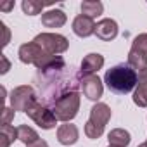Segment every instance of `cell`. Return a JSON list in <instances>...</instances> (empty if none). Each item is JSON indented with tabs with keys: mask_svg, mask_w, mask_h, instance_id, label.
Wrapping results in <instances>:
<instances>
[{
	"mask_svg": "<svg viewBox=\"0 0 147 147\" xmlns=\"http://www.w3.org/2000/svg\"><path fill=\"white\" fill-rule=\"evenodd\" d=\"M138 147H147V144H145V142H144V144H140V145H138Z\"/></svg>",
	"mask_w": 147,
	"mask_h": 147,
	"instance_id": "obj_27",
	"label": "cell"
},
{
	"mask_svg": "<svg viewBox=\"0 0 147 147\" xmlns=\"http://www.w3.org/2000/svg\"><path fill=\"white\" fill-rule=\"evenodd\" d=\"M133 102L138 107H147V69L138 73V83L133 92Z\"/></svg>",
	"mask_w": 147,
	"mask_h": 147,
	"instance_id": "obj_13",
	"label": "cell"
},
{
	"mask_svg": "<svg viewBox=\"0 0 147 147\" xmlns=\"http://www.w3.org/2000/svg\"><path fill=\"white\" fill-rule=\"evenodd\" d=\"M42 104L47 107H52L62 95L69 92H78V87L82 85L80 71H75L73 66H66L62 69H49V71H38L36 76Z\"/></svg>",
	"mask_w": 147,
	"mask_h": 147,
	"instance_id": "obj_1",
	"label": "cell"
},
{
	"mask_svg": "<svg viewBox=\"0 0 147 147\" xmlns=\"http://www.w3.org/2000/svg\"><path fill=\"white\" fill-rule=\"evenodd\" d=\"M111 107L104 102H97L92 106L90 109V118L85 125V135L92 140H97L102 137L104 130H106V125L109 123L111 119Z\"/></svg>",
	"mask_w": 147,
	"mask_h": 147,
	"instance_id": "obj_3",
	"label": "cell"
},
{
	"mask_svg": "<svg viewBox=\"0 0 147 147\" xmlns=\"http://www.w3.org/2000/svg\"><path fill=\"white\" fill-rule=\"evenodd\" d=\"M0 26H2V30H4V42H2V47H7V43H9V38H11L9 28L5 26V23H0Z\"/></svg>",
	"mask_w": 147,
	"mask_h": 147,
	"instance_id": "obj_24",
	"label": "cell"
},
{
	"mask_svg": "<svg viewBox=\"0 0 147 147\" xmlns=\"http://www.w3.org/2000/svg\"><path fill=\"white\" fill-rule=\"evenodd\" d=\"M80 9H82L83 16H87L90 19H95L97 16H100L104 12V4L99 2V0H83Z\"/></svg>",
	"mask_w": 147,
	"mask_h": 147,
	"instance_id": "obj_17",
	"label": "cell"
},
{
	"mask_svg": "<svg viewBox=\"0 0 147 147\" xmlns=\"http://www.w3.org/2000/svg\"><path fill=\"white\" fill-rule=\"evenodd\" d=\"M12 7H14V4H12V2H11V4H5V5H2V9H4V11H11Z\"/></svg>",
	"mask_w": 147,
	"mask_h": 147,
	"instance_id": "obj_26",
	"label": "cell"
},
{
	"mask_svg": "<svg viewBox=\"0 0 147 147\" xmlns=\"http://www.w3.org/2000/svg\"><path fill=\"white\" fill-rule=\"evenodd\" d=\"M66 21H67V18H66L64 11H61V9H50L42 14V24L45 28H61L66 24Z\"/></svg>",
	"mask_w": 147,
	"mask_h": 147,
	"instance_id": "obj_14",
	"label": "cell"
},
{
	"mask_svg": "<svg viewBox=\"0 0 147 147\" xmlns=\"http://www.w3.org/2000/svg\"><path fill=\"white\" fill-rule=\"evenodd\" d=\"M145 144H147V140H145Z\"/></svg>",
	"mask_w": 147,
	"mask_h": 147,
	"instance_id": "obj_29",
	"label": "cell"
},
{
	"mask_svg": "<svg viewBox=\"0 0 147 147\" xmlns=\"http://www.w3.org/2000/svg\"><path fill=\"white\" fill-rule=\"evenodd\" d=\"M82 90H83V95L88 99V100H99L104 94V85L100 82V78L97 75H92V76H85L82 78Z\"/></svg>",
	"mask_w": 147,
	"mask_h": 147,
	"instance_id": "obj_8",
	"label": "cell"
},
{
	"mask_svg": "<svg viewBox=\"0 0 147 147\" xmlns=\"http://www.w3.org/2000/svg\"><path fill=\"white\" fill-rule=\"evenodd\" d=\"M95 36L102 42H113L118 36V23L111 18L100 19L95 26Z\"/></svg>",
	"mask_w": 147,
	"mask_h": 147,
	"instance_id": "obj_10",
	"label": "cell"
},
{
	"mask_svg": "<svg viewBox=\"0 0 147 147\" xmlns=\"http://www.w3.org/2000/svg\"><path fill=\"white\" fill-rule=\"evenodd\" d=\"M18 137H19V140H21L23 144H26V145H30V144H33V142H36V140L40 138L38 133H36L31 126H28V125L18 126Z\"/></svg>",
	"mask_w": 147,
	"mask_h": 147,
	"instance_id": "obj_19",
	"label": "cell"
},
{
	"mask_svg": "<svg viewBox=\"0 0 147 147\" xmlns=\"http://www.w3.org/2000/svg\"><path fill=\"white\" fill-rule=\"evenodd\" d=\"M26 147H49V144H47L43 138H38L36 142H33V144H30V145H26Z\"/></svg>",
	"mask_w": 147,
	"mask_h": 147,
	"instance_id": "obj_25",
	"label": "cell"
},
{
	"mask_svg": "<svg viewBox=\"0 0 147 147\" xmlns=\"http://www.w3.org/2000/svg\"><path fill=\"white\" fill-rule=\"evenodd\" d=\"M102 66H104V55L92 52V54L85 55L83 61H82V66H80V69H78V71H80V76L85 78V76L97 75V71L102 69Z\"/></svg>",
	"mask_w": 147,
	"mask_h": 147,
	"instance_id": "obj_9",
	"label": "cell"
},
{
	"mask_svg": "<svg viewBox=\"0 0 147 147\" xmlns=\"http://www.w3.org/2000/svg\"><path fill=\"white\" fill-rule=\"evenodd\" d=\"M131 49H137V50H142V52L147 54V33L137 35L131 42Z\"/></svg>",
	"mask_w": 147,
	"mask_h": 147,
	"instance_id": "obj_21",
	"label": "cell"
},
{
	"mask_svg": "<svg viewBox=\"0 0 147 147\" xmlns=\"http://www.w3.org/2000/svg\"><path fill=\"white\" fill-rule=\"evenodd\" d=\"M104 83L107 85V88L113 92V94H118V95H125V94H130L137 83H138V73L130 67L128 64H116L113 66L111 69L106 71L104 75Z\"/></svg>",
	"mask_w": 147,
	"mask_h": 147,
	"instance_id": "obj_2",
	"label": "cell"
},
{
	"mask_svg": "<svg viewBox=\"0 0 147 147\" xmlns=\"http://www.w3.org/2000/svg\"><path fill=\"white\" fill-rule=\"evenodd\" d=\"M14 140H19L18 128H14L12 125L0 126V147H9L11 144H14Z\"/></svg>",
	"mask_w": 147,
	"mask_h": 147,
	"instance_id": "obj_18",
	"label": "cell"
},
{
	"mask_svg": "<svg viewBox=\"0 0 147 147\" xmlns=\"http://www.w3.org/2000/svg\"><path fill=\"white\" fill-rule=\"evenodd\" d=\"M11 107L14 111H23V113H28L30 107H33L36 102H38V95L35 92L33 87L30 85H21V87H16L12 92H11Z\"/></svg>",
	"mask_w": 147,
	"mask_h": 147,
	"instance_id": "obj_6",
	"label": "cell"
},
{
	"mask_svg": "<svg viewBox=\"0 0 147 147\" xmlns=\"http://www.w3.org/2000/svg\"><path fill=\"white\" fill-rule=\"evenodd\" d=\"M107 140H109V145L113 147H128L131 142V135L125 128H114L107 133Z\"/></svg>",
	"mask_w": 147,
	"mask_h": 147,
	"instance_id": "obj_15",
	"label": "cell"
},
{
	"mask_svg": "<svg viewBox=\"0 0 147 147\" xmlns=\"http://www.w3.org/2000/svg\"><path fill=\"white\" fill-rule=\"evenodd\" d=\"M130 67H133L137 73L147 69V54L142 52V50H137V49H130L128 52V62H126Z\"/></svg>",
	"mask_w": 147,
	"mask_h": 147,
	"instance_id": "obj_16",
	"label": "cell"
},
{
	"mask_svg": "<svg viewBox=\"0 0 147 147\" xmlns=\"http://www.w3.org/2000/svg\"><path fill=\"white\" fill-rule=\"evenodd\" d=\"M28 118H31L42 130H52L55 128V123L59 121L54 114V111L47 106H43L42 102H36L33 107L28 109Z\"/></svg>",
	"mask_w": 147,
	"mask_h": 147,
	"instance_id": "obj_7",
	"label": "cell"
},
{
	"mask_svg": "<svg viewBox=\"0 0 147 147\" xmlns=\"http://www.w3.org/2000/svg\"><path fill=\"white\" fill-rule=\"evenodd\" d=\"M0 61H2V69H0V75H5V73L11 69V62L7 61V57H5V55L0 57Z\"/></svg>",
	"mask_w": 147,
	"mask_h": 147,
	"instance_id": "obj_23",
	"label": "cell"
},
{
	"mask_svg": "<svg viewBox=\"0 0 147 147\" xmlns=\"http://www.w3.org/2000/svg\"><path fill=\"white\" fill-rule=\"evenodd\" d=\"M55 118L62 123H69L80 111V94L78 92H69L62 95L52 107Z\"/></svg>",
	"mask_w": 147,
	"mask_h": 147,
	"instance_id": "obj_4",
	"label": "cell"
},
{
	"mask_svg": "<svg viewBox=\"0 0 147 147\" xmlns=\"http://www.w3.org/2000/svg\"><path fill=\"white\" fill-rule=\"evenodd\" d=\"M107 147H113V145H107Z\"/></svg>",
	"mask_w": 147,
	"mask_h": 147,
	"instance_id": "obj_28",
	"label": "cell"
},
{
	"mask_svg": "<svg viewBox=\"0 0 147 147\" xmlns=\"http://www.w3.org/2000/svg\"><path fill=\"white\" fill-rule=\"evenodd\" d=\"M33 42L47 54L50 55H61L67 50L69 42L64 35L59 33H40L33 38Z\"/></svg>",
	"mask_w": 147,
	"mask_h": 147,
	"instance_id": "obj_5",
	"label": "cell"
},
{
	"mask_svg": "<svg viewBox=\"0 0 147 147\" xmlns=\"http://www.w3.org/2000/svg\"><path fill=\"white\" fill-rule=\"evenodd\" d=\"M78 137H80L78 126L73 125V123H64V125H61L57 128V140L62 145H73V144H76Z\"/></svg>",
	"mask_w": 147,
	"mask_h": 147,
	"instance_id": "obj_12",
	"label": "cell"
},
{
	"mask_svg": "<svg viewBox=\"0 0 147 147\" xmlns=\"http://www.w3.org/2000/svg\"><path fill=\"white\" fill-rule=\"evenodd\" d=\"M14 109L12 107H4L2 109V125H11V121L14 119Z\"/></svg>",
	"mask_w": 147,
	"mask_h": 147,
	"instance_id": "obj_22",
	"label": "cell"
},
{
	"mask_svg": "<svg viewBox=\"0 0 147 147\" xmlns=\"http://www.w3.org/2000/svg\"><path fill=\"white\" fill-rule=\"evenodd\" d=\"M95 23L94 19L83 16V14H78L75 19H73V33L80 38H88L90 35H95Z\"/></svg>",
	"mask_w": 147,
	"mask_h": 147,
	"instance_id": "obj_11",
	"label": "cell"
},
{
	"mask_svg": "<svg viewBox=\"0 0 147 147\" xmlns=\"http://www.w3.org/2000/svg\"><path fill=\"white\" fill-rule=\"evenodd\" d=\"M21 7H23L24 14H28V16H36V14H40V12L43 11L45 5H43L42 2H38V0H23Z\"/></svg>",
	"mask_w": 147,
	"mask_h": 147,
	"instance_id": "obj_20",
	"label": "cell"
}]
</instances>
